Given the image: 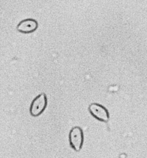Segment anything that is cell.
Listing matches in <instances>:
<instances>
[{
    "instance_id": "277c9868",
    "label": "cell",
    "mask_w": 147,
    "mask_h": 158,
    "mask_svg": "<svg viewBox=\"0 0 147 158\" xmlns=\"http://www.w3.org/2000/svg\"><path fill=\"white\" fill-rule=\"evenodd\" d=\"M37 28V21L33 19H27L19 23L17 29L19 32L22 33H33Z\"/></svg>"
},
{
    "instance_id": "3957f363",
    "label": "cell",
    "mask_w": 147,
    "mask_h": 158,
    "mask_svg": "<svg viewBox=\"0 0 147 158\" xmlns=\"http://www.w3.org/2000/svg\"><path fill=\"white\" fill-rule=\"evenodd\" d=\"M88 110L90 114L97 120L103 122H108L109 121V113L101 105L98 103L91 104L88 107Z\"/></svg>"
},
{
    "instance_id": "6da1fadb",
    "label": "cell",
    "mask_w": 147,
    "mask_h": 158,
    "mask_svg": "<svg viewBox=\"0 0 147 158\" xmlns=\"http://www.w3.org/2000/svg\"><path fill=\"white\" fill-rule=\"evenodd\" d=\"M69 142L72 148L76 152H79L82 149L84 142V136L81 128L75 127L70 130Z\"/></svg>"
},
{
    "instance_id": "7a4b0ae2",
    "label": "cell",
    "mask_w": 147,
    "mask_h": 158,
    "mask_svg": "<svg viewBox=\"0 0 147 158\" xmlns=\"http://www.w3.org/2000/svg\"><path fill=\"white\" fill-rule=\"evenodd\" d=\"M48 105V98L44 93L37 96L32 102L30 106V114L34 117L39 116L45 110Z\"/></svg>"
}]
</instances>
